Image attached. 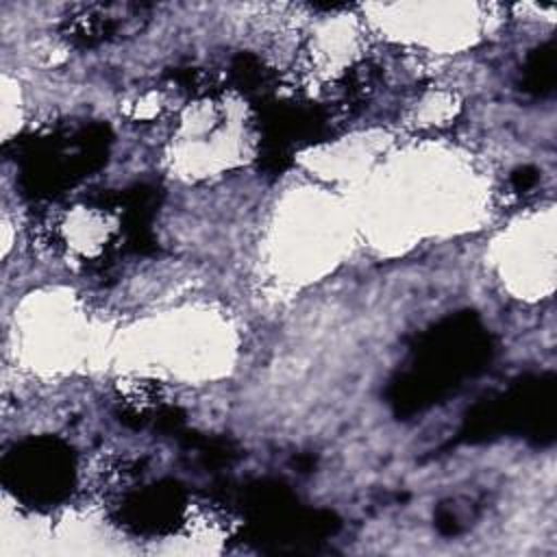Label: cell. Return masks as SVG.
I'll list each match as a JSON object with an SVG mask.
<instances>
[{"instance_id":"cell-1","label":"cell","mask_w":557,"mask_h":557,"mask_svg":"<svg viewBox=\"0 0 557 557\" xmlns=\"http://www.w3.org/2000/svg\"><path fill=\"white\" fill-rule=\"evenodd\" d=\"M492 355L487 331L476 315L459 313L422 335L407 370L392 385L398 416L422 411L474 376Z\"/></svg>"},{"instance_id":"cell-2","label":"cell","mask_w":557,"mask_h":557,"mask_svg":"<svg viewBox=\"0 0 557 557\" xmlns=\"http://www.w3.org/2000/svg\"><path fill=\"white\" fill-rule=\"evenodd\" d=\"M107 144L104 126L54 131L20 141L15 161L22 189L33 198H46L72 187L104 161Z\"/></svg>"},{"instance_id":"cell-3","label":"cell","mask_w":557,"mask_h":557,"mask_svg":"<svg viewBox=\"0 0 557 557\" xmlns=\"http://www.w3.org/2000/svg\"><path fill=\"white\" fill-rule=\"evenodd\" d=\"M516 431L535 442H550L555 435V379L537 376L518 383L507 394L476 405L466 420L468 440Z\"/></svg>"},{"instance_id":"cell-4","label":"cell","mask_w":557,"mask_h":557,"mask_svg":"<svg viewBox=\"0 0 557 557\" xmlns=\"http://www.w3.org/2000/svg\"><path fill=\"white\" fill-rule=\"evenodd\" d=\"M2 481L26 505H54L74 483L72 450L52 437L28 440L4 457Z\"/></svg>"},{"instance_id":"cell-5","label":"cell","mask_w":557,"mask_h":557,"mask_svg":"<svg viewBox=\"0 0 557 557\" xmlns=\"http://www.w3.org/2000/svg\"><path fill=\"white\" fill-rule=\"evenodd\" d=\"M183 507V494L176 485H152L133 494L124 503V516L137 529H163L176 520Z\"/></svg>"},{"instance_id":"cell-6","label":"cell","mask_w":557,"mask_h":557,"mask_svg":"<svg viewBox=\"0 0 557 557\" xmlns=\"http://www.w3.org/2000/svg\"><path fill=\"white\" fill-rule=\"evenodd\" d=\"M117 7L113 4H89L83 7L76 15H72L67 20V37L78 44V46H94L100 41H107L111 37H115L122 28V20H131L139 15V7H135V11L131 15H122L115 11ZM128 9V7H124Z\"/></svg>"},{"instance_id":"cell-7","label":"cell","mask_w":557,"mask_h":557,"mask_svg":"<svg viewBox=\"0 0 557 557\" xmlns=\"http://www.w3.org/2000/svg\"><path fill=\"white\" fill-rule=\"evenodd\" d=\"M555 83V52L553 41L540 46L527 61L524 67V89L537 96H544L553 89Z\"/></svg>"},{"instance_id":"cell-8","label":"cell","mask_w":557,"mask_h":557,"mask_svg":"<svg viewBox=\"0 0 557 557\" xmlns=\"http://www.w3.org/2000/svg\"><path fill=\"white\" fill-rule=\"evenodd\" d=\"M535 181H537V174H535V170H531V168L518 170V172L513 174V187H516L518 191H524V189H529V187H531Z\"/></svg>"}]
</instances>
